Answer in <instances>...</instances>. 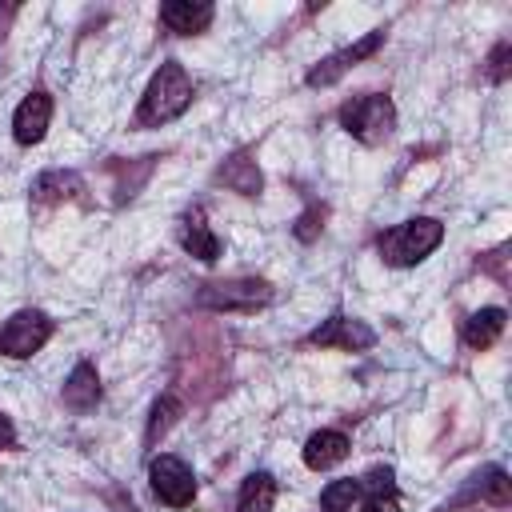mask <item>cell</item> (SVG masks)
<instances>
[{
	"mask_svg": "<svg viewBox=\"0 0 512 512\" xmlns=\"http://www.w3.org/2000/svg\"><path fill=\"white\" fill-rule=\"evenodd\" d=\"M196 100V80L188 76V68L180 60H164L152 80L144 84V96L132 112L136 128H164L172 120H180Z\"/></svg>",
	"mask_w": 512,
	"mask_h": 512,
	"instance_id": "cell-1",
	"label": "cell"
},
{
	"mask_svg": "<svg viewBox=\"0 0 512 512\" xmlns=\"http://www.w3.org/2000/svg\"><path fill=\"white\" fill-rule=\"evenodd\" d=\"M440 244H444V224L436 216H412L376 236V252L388 268H416Z\"/></svg>",
	"mask_w": 512,
	"mask_h": 512,
	"instance_id": "cell-2",
	"label": "cell"
},
{
	"mask_svg": "<svg viewBox=\"0 0 512 512\" xmlns=\"http://www.w3.org/2000/svg\"><path fill=\"white\" fill-rule=\"evenodd\" d=\"M336 120L352 140H360L364 148H376L396 132V104L384 92H360L336 108Z\"/></svg>",
	"mask_w": 512,
	"mask_h": 512,
	"instance_id": "cell-3",
	"label": "cell"
},
{
	"mask_svg": "<svg viewBox=\"0 0 512 512\" xmlns=\"http://www.w3.org/2000/svg\"><path fill=\"white\" fill-rule=\"evenodd\" d=\"M264 304H272V284L264 276L208 280L196 292V308L204 312H260Z\"/></svg>",
	"mask_w": 512,
	"mask_h": 512,
	"instance_id": "cell-4",
	"label": "cell"
},
{
	"mask_svg": "<svg viewBox=\"0 0 512 512\" xmlns=\"http://www.w3.org/2000/svg\"><path fill=\"white\" fill-rule=\"evenodd\" d=\"M52 332H56V320L44 308H20L0 324V356L28 360L52 340Z\"/></svg>",
	"mask_w": 512,
	"mask_h": 512,
	"instance_id": "cell-5",
	"label": "cell"
},
{
	"mask_svg": "<svg viewBox=\"0 0 512 512\" xmlns=\"http://www.w3.org/2000/svg\"><path fill=\"white\" fill-rule=\"evenodd\" d=\"M384 40H388V28H372V32H364L360 40H352V44L328 52L320 64H312L308 76H304V84H308V88H332V84H336L340 76H348L356 64H364L368 56H376V52L384 48Z\"/></svg>",
	"mask_w": 512,
	"mask_h": 512,
	"instance_id": "cell-6",
	"label": "cell"
},
{
	"mask_svg": "<svg viewBox=\"0 0 512 512\" xmlns=\"http://www.w3.org/2000/svg\"><path fill=\"white\" fill-rule=\"evenodd\" d=\"M148 488L160 504L188 508L196 500V472L188 468V460H180L172 452H160V456L148 460Z\"/></svg>",
	"mask_w": 512,
	"mask_h": 512,
	"instance_id": "cell-7",
	"label": "cell"
},
{
	"mask_svg": "<svg viewBox=\"0 0 512 512\" xmlns=\"http://www.w3.org/2000/svg\"><path fill=\"white\" fill-rule=\"evenodd\" d=\"M308 348H340V352H368L376 348V328L356 320V316H344V312H332L328 320H320L308 336H304Z\"/></svg>",
	"mask_w": 512,
	"mask_h": 512,
	"instance_id": "cell-8",
	"label": "cell"
},
{
	"mask_svg": "<svg viewBox=\"0 0 512 512\" xmlns=\"http://www.w3.org/2000/svg\"><path fill=\"white\" fill-rule=\"evenodd\" d=\"M176 244H180L188 256H196L200 264H216L220 252H224V244H220V236L212 232L208 212H204L200 204H192V208L180 212V220H176Z\"/></svg>",
	"mask_w": 512,
	"mask_h": 512,
	"instance_id": "cell-9",
	"label": "cell"
},
{
	"mask_svg": "<svg viewBox=\"0 0 512 512\" xmlns=\"http://www.w3.org/2000/svg\"><path fill=\"white\" fill-rule=\"evenodd\" d=\"M88 184L72 168H48L32 180V208H60V204H88Z\"/></svg>",
	"mask_w": 512,
	"mask_h": 512,
	"instance_id": "cell-10",
	"label": "cell"
},
{
	"mask_svg": "<svg viewBox=\"0 0 512 512\" xmlns=\"http://www.w3.org/2000/svg\"><path fill=\"white\" fill-rule=\"evenodd\" d=\"M492 504V508H508L512 504V480H508V472L500 468V464H492V468H484L480 476H472L468 480V488L464 492H456L452 500H444L436 512H456V508H464V504Z\"/></svg>",
	"mask_w": 512,
	"mask_h": 512,
	"instance_id": "cell-11",
	"label": "cell"
},
{
	"mask_svg": "<svg viewBox=\"0 0 512 512\" xmlns=\"http://www.w3.org/2000/svg\"><path fill=\"white\" fill-rule=\"evenodd\" d=\"M48 124H52V96L44 88H32L12 112V140L20 148H32L48 136Z\"/></svg>",
	"mask_w": 512,
	"mask_h": 512,
	"instance_id": "cell-12",
	"label": "cell"
},
{
	"mask_svg": "<svg viewBox=\"0 0 512 512\" xmlns=\"http://www.w3.org/2000/svg\"><path fill=\"white\" fill-rule=\"evenodd\" d=\"M216 20V8L208 0H164L160 4V28L168 36H200Z\"/></svg>",
	"mask_w": 512,
	"mask_h": 512,
	"instance_id": "cell-13",
	"label": "cell"
},
{
	"mask_svg": "<svg viewBox=\"0 0 512 512\" xmlns=\"http://www.w3.org/2000/svg\"><path fill=\"white\" fill-rule=\"evenodd\" d=\"M212 180H216V184H224L228 192L248 196V200H256V196L264 192V172H260V164L252 160V152H248V148H236L232 156H224V160L216 164Z\"/></svg>",
	"mask_w": 512,
	"mask_h": 512,
	"instance_id": "cell-14",
	"label": "cell"
},
{
	"mask_svg": "<svg viewBox=\"0 0 512 512\" xmlns=\"http://www.w3.org/2000/svg\"><path fill=\"white\" fill-rule=\"evenodd\" d=\"M100 396H104V388H100V372H96V364H92V360H80V364L68 372L64 388H60L64 408L76 412V416H88V412H96Z\"/></svg>",
	"mask_w": 512,
	"mask_h": 512,
	"instance_id": "cell-15",
	"label": "cell"
},
{
	"mask_svg": "<svg viewBox=\"0 0 512 512\" xmlns=\"http://www.w3.org/2000/svg\"><path fill=\"white\" fill-rule=\"evenodd\" d=\"M348 452H352V440H348L340 428H320V432H312V436L304 440V452H300V456H304V468L328 472V468L344 464Z\"/></svg>",
	"mask_w": 512,
	"mask_h": 512,
	"instance_id": "cell-16",
	"label": "cell"
},
{
	"mask_svg": "<svg viewBox=\"0 0 512 512\" xmlns=\"http://www.w3.org/2000/svg\"><path fill=\"white\" fill-rule=\"evenodd\" d=\"M360 512H400V492H396V472L388 464H376L360 476Z\"/></svg>",
	"mask_w": 512,
	"mask_h": 512,
	"instance_id": "cell-17",
	"label": "cell"
},
{
	"mask_svg": "<svg viewBox=\"0 0 512 512\" xmlns=\"http://www.w3.org/2000/svg\"><path fill=\"white\" fill-rule=\"evenodd\" d=\"M504 324H508V312L496 308V304H488V308H476V312L464 320L460 336H464V344H468L472 352H484V348H492V344L500 340Z\"/></svg>",
	"mask_w": 512,
	"mask_h": 512,
	"instance_id": "cell-18",
	"label": "cell"
},
{
	"mask_svg": "<svg viewBox=\"0 0 512 512\" xmlns=\"http://www.w3.org/2000/svg\"><path fill=\"white\" fill-rule=\"evenodd\" d=\"M276 492H280V484L272 472H248L236 492V512H272Z\"/></svg>",
	"mask_w": 512,
	"mask_h": 512,
	"instance_id": "cell-19",
	"label": "cell"
},
{
	"mask_svg": "<svg viewBox=\"0 0 512 512\" xmlns=\"http://www.w3.org/2000/svg\"><path fill=\"white\" fill-rule=\"evenodd\" d=\"M184 416V400L176 396V392H160L156 400H152V408H148V428H144V448H156L168 432H172V424Z\"/></svg>",
	"mask_w": 512,
	"mask_h": 512,
	"instance_id": "cell-20",
	"label": "cell"
},
{
	"mask_svg": "<svg viewBox=\"0 0 512 512\" xmlns=\"http://www.w3.org/2000/svg\"><path fill=\"white\" fill-rule=\"evenodd\" d=\"M360 500V480H332L320 488V512H352V504Z\"/></svg>",
	"mask_w": 512,
	"mask_h": 512,
	"instance_id": "cell-21",
	"label": "cell"
},
{
	"mask_svg": "<svg viewBox=\"0 0 512 512\" xmlns=\"http://www.w3.org/2000/svg\"><path fill=\"white\" fill-rule=\"evenodd\" d=\"M324 220H328V204H320V200H308V208L296 216V224H292V236L300 240V244H312L320 232H324Z\"/></svg>",
	"mask_w": 512,
	"mask_h": 512,
	"instance_id": "cell-22",
	"label": "cell"
},
{
	"mask_svg": "<svg viewBox=\"0 0 512 512\" xmlns=\"http://www.w3.org/2000/svg\"><path fill=\"white\" fill-rule=\"evenodd\" d=\"M508 72H512V40H496L492 52H488V60H484V76L492 84H504Z\"/></svg>",
	"mask_w": 512,
	"mask_h": 512,
	"instance_id": "cell-23",
	"label": "cell"
},
{
	"mask_svg": "<svg viewBox=\"0 0 512 512\" xmlns=\"http://www.w3.org/2000/svg\"><path fill=\"white\" fill-rule=\"evenodd\" d=\"M504 252H508V244H500L496 252H484V256H480V268H484V272H492L500 284L508 280V272H504Z\"/></svg>",
	"mask_w": 512,
	"mask_h": 512,
	"instance_id": "cell-24",
	"label": "cell"
},
{
	"mask_svg": "<svg viewBox=\"0 0 512 512\" xmlns=\"http://www.w3.org/2000/svg\"><path fill=\"white\" fill-rule=\"evenodd\" d=\"M12 444H16V424H12L8 412H0V452L12 448Z\"/></svg>",
	"mask_w": 512,
	"mask_h": 512,
	"instance_id": "cell-25",
	"label": "cell"
}]
</instances>
